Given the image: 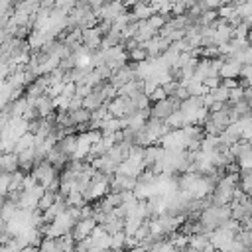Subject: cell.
I'll use <instances>...</instances> for the list:
<instances>
[{"label": "cell", "mask_w": 252, "mask_h": 252, "mask_svg": "<svg viewBox=\"0 0 252 252\" xmlns=\"http://www.w3.org/2000/svg\"><path fill=\"white\" fill-rule=\"evenodd\" d=\"M179 104H181V100H177L175 96H167L165 100L154 102V106H150V118L159 120V122H165V118L173 110H179Z\"/></svg>", "instance_id": "6da1fadb"}, {"label": "cell", "mask_w": 252, "mask_h": 252, "mask_svg": "<svg viewBox=\"0 0 252 252\" xmlns=\"http://www.w3.org/2000/svg\"><path fill=\"white\" fill-rule=\"evenodd\" d=\"M30 175L37 181V185H41L43 189H47V187L51 185V181L57 177V171H55L47 161H41V163H37V165L32 167Z\"/></svg>", "instance_id": "7a4b0ae2"}, {"label": "cell", "mask_w": 252, "mask_h": 252, "mask_svg": "<svg viewBox=\"0 0 252 252\" xmlns=\"http://www.w3.org/2000/svg\"><path fill=\"white\" fill-rule=\"evenodd\" d=\"M136 77H134V63L132 65H124V67H120V69H116L112 75H110V79L106 81L114 91H118L120 87H124L126 83H130V81H134Z\"/></svg>", "instance_id": "3957f363"}, {"label": "cell", "mask_w": 252, "mask_h": 252, "mask_svg": "<svg viewBox=\"0 0 252 252\" xmlns=\"http://www.w3.org/2000/svg\"><path fill=\"white\" fill-rule=\"evenodd\" d=\"M100 39H102V33H100V30H98V26H96V28H91V30H83V45H85L91 53L98 51Z\"/></svg>", "instance_id": "277c9868"}, {"label": "cell", "mask_w": 252, "mask_h": 252, "mask_svg": "<svg viewBox=\"0 0 252 252\" xmlns=\"http://www.w3.org/2000/svg\"><path fill=\"white\" fill-rule=\"evenodd\" d=\"M33 108L37 110V116H39V118H45L47 114H51V112L55 110V106H53V100H51L47 94H41V96H37V98L33 100Z\"/></svg>", "instance_id": "5b68a950"}, {"label": "cell", "mask_w": 252, "mask_h": 252, "mask_svg": "<svg viewBox=\"0 0 252 252\" xmlns=\"http://www.w3.org/2000/svg\"><path fill=\"white\" fill-rule=\"evenodd\" d=\"M240 67H242L240 63L224 59V63H222V65H220V69H219V79H238Z\"/></svg>", "instance_id": "8992f818"}, {"label": "cell", "mask_w": 252, "mask_h": 252, "mask_svg": "<svg viewBox=\"0 0 252 252\" xmlns=\"http://www.w3.org/2000/svg\"><path fill=\"white\" fill-rule=\"evenodd\" d=\"M18 169V154H0V173H14Z\"/></svg>", "instance_id": "52a82bcc"}, {"label": "cell", "mask_w": 252, "mask_h": 252, "mask_svg": "<svg viewBox=\"0 0 252 252\" xmlns=\"http://www.w3.org/2000/svg\"><path fill=\"white\" fill-rule=\"evenodd\" d=\"M207 244H209L207 232H205V234H191L189 240H187V248H189V250H197V252H201Z\"/></svg>", "instance_id": "ba28073f"}, {"label": "cell", "mask_w": 252, "mask_h": 252, "mask_svg": "<svg viewBox=\"0 0 252 252\" xmlns=\"http://www.w3.org/2000/svg\"><path fill=\"white\" fill-rule=\"evenodd\" d=\"M33 144H35V136H33V134H30V132H26L22 138H18V140H16L14 154H20V152H24V150H28V148H33Z\"/></svg>", "instance_id": "9c48e42d"}, {"label": "cell", "mask_w": 252, "mask_h": 252, "mask_svg": "<svg viewBox=\"0 0 252 252\" xmlns=\"http://www.w3.org/2000/svg\"><path fill=\"white\" fill-rule=\"evenodd\" d=\"M55 199H57V193H55V191L45 189V191H43V195H41V197H39V201H37V211H39V213L47 211V209L55 203Z\"/></svg>", "instance_id": "30bf717a"}, {"label": "cell", "mask_w": 252, "mask_h": 252, "mask_svg": "<svg viewBox=\"0 0 252 252\" xmlns=\"http://www.w3.org/2000/svg\"><path fill=\"white\" fill-rule=\"evenodd\" d=\"M130 104L134 106L136 112H138V110H146V108H150V98H148L144 93H136V94L130 98Z\"/></svg>", "instance_id": "8fae6325"}, {"label": "cell", "mask_w": 252, "mask_h": 252, "mask_svg": "<svg viewBox=\"0 0 252 252\" xmlns=\"http://www.w3.org/2000/svg\"><path fill=\"white\" fill-rule=\"evenodd\" d=\"M69 116H71L73 126L89 124V120H91V112H89V110H85V108H79V110H75V112H69Z\"/></svg>", "instance_id": "7c38bea8"}, {"label": "cell", "mask_w": 252, "mask_h": 252, "mask_svg": "<svg viewBox=\"0 0 252 252\" xmlns=\"http://www.w3.org/2000/svg\"><path fill=\"white\" fill-rule=\"evenodd\" d=\"M209 96L213 98V102H228V91L224 87H220V85L217 89H211Z\"/></svg>", "instance_id": "4fadbf2b"}, {"label": "cell", "mask_w": 252, "mask_h": 252, "mask_svg": "<svg viewBox=\"0 0 252 252\" xmlns=\"http://www.w3.org/2000/svg\"><path fill=\"white\" fill-rule=\"evenodd\" d=\"M24 171H20V169H16L14 173H10V187H8V193L10 191H20L22 189V181H24Z\"/></svg>", "instance_id": "5bb4252c"}, {"label": "cell", "mask_w": 252, "mask_h": 252, "mask_svg": "<svg viewBox=\"0 0 252 252\" xmlns=\"http://www.w3.org/2000/svg\"><path fill=\"white\" fill-rule=\"evenodd\" d=\"M65 205H67V207H77V209H81V207L87 205V203H85V199H83V195H81L79 191H71V193L65 197Z\"/></svg>", "instance_id": "9a60e30c"}, {"label": "cell", "mask_w": 252, "mask_h": 252, "mask_svg": "<svg viewBox=\"0 0 252 252\" xmlns=\"http://www.w3.org/2000/svg\"><path fill=\"white\" fill-rule=\"evenodd\" d=\"M124 232H116L110 236V250L112 252H124Z\"/></svg>", "instance_id": "2e32d148"}, {"label": "cell", "mask_w": 252, "mask_h": 252, "mask_svg": "<svg viewBox=\"0 0 252 252\" xmlns=\"http://www.w3.org/2000/svg\"><path fill=\"white\" fill-rule=\"evenodd\" d=\"M16 211H18V209H16V205H14V203H10V201L6 199V201H4V205H2V209H0V219H4V220L8 222V220L16 215Z\"/></svg>", "instance_id": "e0dca14e"}, {"label": "cell", "mask_w": 252, "mask_h": 252, "mask_svg": "<svg viewBox=\"0 0 252 252\" xmlns=\"http://www.w3.org/2000/svg\"><path fill=\"white\" fill-rule=\"evenodd\" d=\"M234 238H236L244 248L250 250V244H252V232H250V230H238V232L234 234Z\"/></svg>", "instance_id": "ac0fdd59"}, {"label": "cell", "mask_w": 252, "mask_h": 252, "mask_svg": "<svg viewBox=\"0 0 252 252\" xmlns=\"http://www.w3.org/2000/svg\"><path fill=\"white\" fill-rule=\"evenodd\" d=\"M8 187H10V173H0V197L8 195Z\"/></svg>", "instance_id": "d6986e66"}, {"label": "cell", "mask_w": 252, "mask_h": 252, "mask_svg": "<svg viewBox=\"0 0 252 252\" xmlns=\"http://www.w3.org/2000/svg\"><path fill=\"white\" fill-rule=\"evenodd\" d=\"M128 59H132L134 63H140V61H144V59H146V51H144L142 47H138V49H132V51L128 53Z\"/></svg>", "instance_id": "ffe728a7"}, {"label": "cell", "mask_w": 252, "mask_h": 252, "mask_svg": "<svg viewBox=\"0 0 252 252\" xmlns=\"http://www.w3.org/2000/svg\"><path fill=\"white\" fill-rule=\"evenodd\" d=\"M79 108H83V98L73 94L71 100H69V108H67V112H75V110H79Z\"/></svg>", "instance_id": "44dd1931"}, {"label": "cell", "mask_w": 252, "mask_h": 252, "mask_svg": "<svg viewBox=\"0 0 252 252\" xmlns=\"http://www.w3.org/2000/svg\"><path fill=\"white\" fill-rule=\"evenodd\" d=\"M148 98H150V100H154V102H159V100H165L167 96H165L163 89H161V87H158V89H156V91H154V93H152Z\"/></svg>", "instance_id": "7402d4cb"}, {"label": "cell", "mask_w": 252, "mask_h": 252, "mask_svg": "<svg viewBox=\"0 0 252 252\" xmlns=\"http://www.w3.org/2000/svg\"><path fill=\"white\" fill-rule=\"evenodd\" d=\"M220 87H224L226 91L236 89L238 87V79H220Z\"/></svg>", "instance_id": "603a6c76"}, {"label": "cell", "mask_w": 252, "mask_h": 252, "mask_svg": "<svg viewBox=\"0 0 252 252\" xmlns=\"http://www.w3.org/2000/svg\"><path fill=\"white\" fill-rule=\"evenodd\" d=\"M61 94H63V96H67V98H71V96L75 94V83H65V85H63Z\"/></svg>", "instance_id": "cb8c5ba5"}, {"label": "cell", "mask_w": 252, "mask_h": 252, "mask_svg": "<svg viewBox=\"0 0 252 252\" xmlns=\"http://www.w3.org/2000/svg\"><path fill=\"white\" fill-rule=\"evenodd\" d=\"M201 252H217V250H215V248H213L211 244H207V246H205V248H203Z\"/></svg>", "instance_id": "d4e9b609"}, {"label": "cell", "mask_w": 252, "mask_h": 252, "mask_svg": "<svg viewBox=\"0 0 252 252\" xmlns=\"http://www.w3.org/2000/svg\"><path fill=\"white\" fill-rule=\"evenodd\" d=\"M0 232H6V220L0 219Z\"/></svg>", "instance_id": "484cf974"}, {"label": "cell", "mask_w": 252, "mask_h": 252, "mask_svg": "<svg viewBox=\"0 0 252 252\" xmlns=\"http://www.w3.org/2000/svg\"><path fill=\"white\" fill-rule=\"evenodd\" d=\"M87 252H110V250H100V248H94V246H91Z\"/></svg>", "instance_id": "4316f807"}, {"label": "cell", "mask_w": 252, "mask_h": 252, "mask_svg": "<svg viewBox=\"0 0 252 252\" xmlns=\"http://www.w3.org/2000/svg\"><path fill=\"white\" fill-rule=\"evenodd\" d=\"M4 201H6V197H0V209H2V205H4Z\"/></svg>", "instance_id": "83f0119b"}]
</instances>
